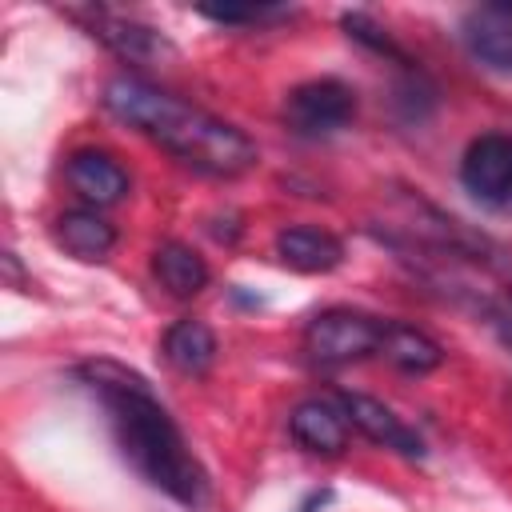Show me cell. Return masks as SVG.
<instances>
[{"mask_svg": "<svg viewBox=\"0 0 512 512\" xmlns=\"http://www.w3.org/2000/svg\"><path fill=\"white\" fill-rule=\"evenodd\" d=\"M76 376L104 404L120 456L176 504L200 508L208 500V472L192 456L168 408L156 400L152 384L116 360H88Z\"/></svg>", "mask_w": 512, "mask_h": 512, "instance_id": "1", "label": "cell"}, {"mask_svg": "<svg viewBox=\"0 0 512 512\" xmlns=\"http://www.w3.org/2000/svg\"><path fill=\"white\" fill-rule=\"evenodd\" d=\"M104 108L124 120L128 128L156 140L164 152H172L180 164L204 172V176H240L256 164V144L228 120L140 80V76H116L104 88Z\"/></svg>", "mask_w": 512, "mask_h": 512, "instance_id": "2", "label": "cell"}, {"mask_svg": "<svg viewBox=\"0 0 512 512\" xmlns=\"http://www.w3.org/2000/svg\"><path fill=\"white\" fill-rule=\"evenodd\" d=\"M380 336H384V320L356 312V308H328L320 316L308 320L304 328V352L312 364L324 368H344L356 360H368L380 352Z\"/></svg>", "mask_w": 512, "mask_h": 512, "instance_id": "3", "label": "cell"}, {"mask_svg": "<svg viewBox=\"0 0 512 512\" xmlns=\"http://www.w3.org/2000/svg\"><path fill=\"white\" fill-rule=\"evenodd\" d=\"M284 124L304 136V140H320L340 132L352 116H356V92L336 80V76H320V80H304L284 96Z\"/></svg>", "mask_w": 512, "mask_h": 512, "instance_id": "4", "label": "cell"}, {"mask_svg": "<svg viewBox=\"0 0 512 512\" xmlns=\"http://www.w3.org/2000/svg\"><path fill=\"white\" fill-rule=\"evenodd\" d=\"M460 184L484 204L512 200V136L504 132L476 136L460 160Z\"/></svg>", "mask_w": 512, "mask_h": 512, "instance_id": "5", "label": "cell"}, {"mask_svg": "<svg viewBox=\"0 0 512 512\" xmlns=\"http://www.w3.org/2000/svg\"><path fill=\"white\" fill-rule=\"evenodd\" d=\"M336 404L344 408L348 424H352L360 436H368L372 444L392 448V452H400V456H424V440H420L388 404H380V400H372V396H364V392H336Z\"/></svg>", "mask_w": 512, "mask_h": 512, "instance_id": "6", "label": "cell"}, {"mask_svg": "<svg viewBox=\"0 0 512 512\" xmlns=\"http://www.w3.org/2000/svg\"><path fill=\"white\" fill-rule=\"evenodd\" d=\"M348 416L336 404V396H312L300 400L288 412V432L300 448L316 452V456H340L348 448Z\"/></svg>", "mask_w": 512, "mask_h": 512, "instance_id": "7", "label": "cell"}, {"mask_svg": "<svg viewBox=\"0 0 512 512\" xmlns=\"http://www.w3.org/2000/svg\"><path fill=\"white\" fill-rule=\"evenodd\" d=\"M464 48L492 72H512V4H480L460 24Z\"/></svg>", "mask_w": 512, "mask_h": 512, "instance_id": "8", "label": "cell"}, {"mask_svg": "<svg viewBox=\"0 0 512 512\" xmlns=\"http://www.w3.org/2000/svg\"><path fill=\"white\" fill-rule=\"evenodd\" d=\"M64 176H68L72 192L80 200H88L92 208H108V204H120L128 196V172L116 164V156H108L100 148L72 152L64 164Z\"/></svg>", "mask_w": 512, "mask_h": 512, "instance_id": "9", "label": "cell"}, {"mask_svg": "<svg viewBox=\"0 0 512 512\" xmlns=\"http://www.w3.org/2000/svg\"><path fill=\"white\" fill-rule=\"evenodd\" d=\"M88 28H92V36L100 40V44H108L120 60H128V64H156L160 56H168L172 52V44L156 32V28H148V24H140V20H128V16H112V12H104V8H96L92 16H88Z\"/></svg>", "mask_w": 512, "mask_h": 512, "instance_id": "10", "label": "cell"}, {"mask_svg": "<svg viewBox=\"0 0 512 512\" xmlns=\"http://www.w3.org/2000/svg\"><path fill=\"white\" fill-rule=\"evenodd\" d=\"M276 256L296 272H332L344 260V244L316 224H288L276 232Z\"/></svg>", "mask_w": 512, "mask_h": 512, "instance_id": "11", "label": "cell"}, {"mask_svg": "<svg viewBox=\"0 0 512 512\" xmlns=\"http://www.w3.org/2000/svg\"><path fill=\"white\" fill-rule=\"evenodd\" d=\"M52 236H56V244H60L68 256H76V260H84V264L104 260V256L116 248V228H112L96 208H72V212H64V216L56 220Z\"/></svg>", "mask_w": 512, "mask_h": 512, "instance_id": "12", "label": "cell"}, {"mask_svg": "<svg viewBox=\"0 0 512 512\" xmlns=\"http://www.w3.org/2000/svg\"><path fill=\"white\" fill-rule=\"evenodd\" d=\"M376 356H384L388 364H396L400 372H412V376H424V372L444 364V348L428 332H420L404 320H384V336H380Z\"/></svg>", "mask_w": 512, "mask_h": 512, "instance_id": "13", "label": "cell"}, {"mask_svg": "<svg viewBox=\"0 0 512 512\" xmlns=\"http://www.w3.org/2000/svg\"><path fill=\"white\" fill-rule=\"evenodd\" d=\"M164 360L184 376H204L216 364V332L204 320H176L164 332Z\"/></svg>", "mask_w": 512, "mask_h": 512, "instance_id": "14", "label": "cell"}, {"mask_svg": "<svg viewBox=\"0 0 512 512\" xmlns=\"http://www.w3.org/2000/svg\"><path fill=\"white\" fill-rule=\"evenodd\" d=\"M152 272L180 300H188V296H196V292L208 288V264H204V256L196 248L180 244V240H168V244H160L152 252Z\"/></svg>", "mask_w": 512, "mask_h": 512, "instance_id": "15", "label": "cell"}, {"mask_svg": "<svg viewBox=\"0 0 512 512\" xmlns=\"http://www.w3.org/2000/svg\"><path fill=\"white\" fill-rule=\"evenodd\" d=\"M344 28H348V36H352V40L368 44L372 52H380V56H392V60H404V52H400V48H396V44H392V40H388V36H384V32H380L372 20H368V16H360V12H348V16H344Z\"/></svg>", "mask_w": 512, "mask_h": 512, "instance_id": "16", "label": "cell"}, {"mask_svg": "<svg viewBox=\"0 0 512 512\" xmlns=\"http://www.w3.org/2000/svg\"><path fill=\"white\" fill-rule=\"evenodd\" d=\"M216 24H260L272 16H284V8H200Z\"/></svg>", "mask_w": 512, "mask_h": 512, "instance_id": "17", "label": "cell"}]
</instances>
